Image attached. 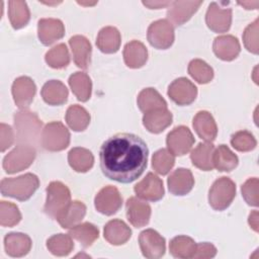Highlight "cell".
Wrapping results in <instances>:
<instances>
[{"instance_id": "37", "label": "cell", "mask_w": 259, "mask_h": 259, "mask_svg": "<svg viewBox=\"0 0 259 259\" xmlns=\"http://www.w3.org/2000/svg\"><path fill=\"white\" fill-rule=\"evenodd\" d=\"M169 250L172 256L176 258H193L196 250V243L187 236H177L170 241Z\"/></svg>"}, {"instance_id": "6", "label": "cell", "mask_w": 259, "mask_h": 259, "mask_svg": "<svg viewBox=\"0 0 259 259\" xmlns=\"http://www.w3.org/2000/svg\"><path fill=\"white\" fill-rule=\"evenodd\" d=\"M41 146L51 152L65 150L70 144L69 130L61 121H52L41 132Z\"/></svg>"}, {"instance_id": "38", "label": "cell", "mask_w": 259, "mask_h": 259, "mask_svg": "<svg viewBox=\"0 0 259 259\" xmlns=\"http://www.w3.org/2000/svg\"><path fill=\"white\" fill-rule=\"evenodd\" d=\"M8 16L13 28L19 29L25 26L30 19V12L25 1H9Z\"/></svg>"}, {"instance_id": "17", "label": "cell", "mask_w": 259, "mask_h": 259, "mask_svg": "<svg viewBox=\"0 0 259 259\" xmlns=\"http://www.w3.org/2000/svg\"><path fill=\"white\" fill-rule=\"evenodd\" d=\"M37 34L42 45L50 46L64 36L65 26L60 19L42 18L38 20Z\"/></svg>"}, {"instance_id": "2", "label": "cell", "mask_w": 259, "mask_h": 259, "mask_svg": "<svg viewBox=\"0 0 259 259\" xmlns=\"http://www.w3.org/2000/svg\"><path fill=\"white\" fill-rule=\"evenodd\" d=\"M14 125L18 144L36 146L40 138L41 121L34 112L21 109L14 115Z\"/></svg>"}, {"instance_id": "28", "label": "cell", "mask_w": 259, "mask_h": 259, "mask_svg": "<svg viewBox=\"0 0 259 259\" xmlns=\"http://www.w3.org/2000/svg\"><path fill=\"white\" fill-rule=\"evenodd\" d=\"M41 97L50 105H62L67 101L68 89L59 80H50L41 88Z\"/></svg>"}, {"instance_id": "14", "label": "cell", "mask_w": 259, "mask_h": 259, "mask_svg": "<svg viewBox=\"0 0 259 259\" xmlns=\"http://www.w3.org/2000/svg\"><path fill=\"white\" fill-rule=\"evenodd\" d=\"M134 190L138 197L149 201H158L165 193L163 181L152 172H149L143 180L138 182Z\"/></svg>"}, {"instance_id": "49", "label": "cell", "mask_w": 259, "mask_h": 259, "mask_svg": "<svg viewBox=\"0 0 259 259\" xmlns=\"http://www.w3.org/2000/svg\"><path fill=\"white\" fill-rule=\"evenodd\" d=\"M143 4L151 9H159L171 4L170 1H143Z\"/></svg>"}, {"instance_id": "8", "label": "cell", "mask_w": 259, "mask_h": 259, "mask_svg": "<svg viewBox=\"0 0 259 259\" xmlns=\"http://www.w3.org/2000/svg\"><path fill=\"white\" fill-rule=\"evenodd\" d=\"M147 37L152 47L159 50H166L174 41V27L167 19L156 20L148 27Z\"/></svg>"}, {"instance_id": "42", "label": "cell", "mask_w": 259, "mask_h": 259, "mask_svg": "<svg viewBox=\"0 0 259 259\" xmlns=\"http://www.w3.org/2000/svg\"><path fill=\"white\" fill-rule=\"evenodd\" d=\"M175 163L174 155L167 149H160L152 157V167L160 175L170 172Z\"/></svg>"}, {"instance_id": "18", "label": "cell", "mask_w": 259, "mask_h": 259, "mask_svg": "<svg viewBox=\"0 0 259 259\" xmlns=\"http://www.w3.org/2000/svg\"><path fill=\"white\" fill-rule=\"evenodd\" d=\"M126 218L135 228H142L148 225L151 217V206L137 198L130 197L125 203Z\"/></svg>"}, {"instance_id": "22", "label": "cell", "mask_w": 259, "mask_h": 259, "mask_svg": "<svg viewBox=\"0 0 259 259\" xmlns=\"http://www.w3.org/2000/svg\"><path fill=\"white\" fill-rule=\"evenodd\" d=\"M69 45L77 67L87 69L90 65L92 53L90 41L83 35H74L69 39Z\"/></svg>"}, {"instance_id": "35", "label": "cell", "mask_w": 259, "mask_h": 259, "mask_svg": "<svg viewBox=\"0 0 259 259\" xmlns=\"http://www.w3.org/2000/svg\"><path fill=\"white\" fill-rule=\"evenodd\" d=\"M65 118L69 127L75 132H82L86 130L90 122L89 112L78 104H74L68 107Z\"/></svg>"}, {"instance_id": "50", "label": "cell", "mask_w": 259, "mask_h": 259, "mask_svg": "<svg viewBox=\"0 0 259 259\" xmlns=\"http://www.w3.org/2000/svg\"><path fill=\"white\" fill-rule=\"evenodd\" d=\"M249 225L255 231L258 232V211L254 210L249 214Z\"/></svg>"}, {"instance_id": "40", "label": "cell", "mask_w": 259, "mask_h": 259, "mask_svg": "<svg viewBox=\"0 0 259 259\" xmlns=\"http://www.w3.org/2000/svg\"><path fill=\"white\" fill-rule=\"evenodd\" d=\"M47 64L54 69H62L69 65L70 55L65 44H59L46 54Z\"/></svg>"}, {"instance_id": "46", "label": "cell", "mask_w": 259, "mask_h": 259, "mask_svg": "<svg viewBox=\"0 0 259 259\" xmlns=\"http://www.w3.org/2000/svg\"><path fill=\"white\" fill-rule=\"evenodd\" d=\"M258 178L252 177L245 181V183L241 187L242 195L245 201L252 206H258L259 198H258Z\"/></svg>"}, {"instance_id": "21", "label": "cell", "mask_w": 259, "mask_h": 259, "mask_svg": "<svg viewBox=\"0 0 259 259\" xmlns=\"http://www.w3.org/2000/svg\"><path fill=\"white\" fill-rule=\"evenodd\" d=\"M192 125L200 139L211 143L217 138L218 126L214 118L208 111H198L193 117Z\"/></svg>"}, {"instance_id": "30", "label": "cell", "mask_w": 259, "mask_h": 259, "mask_svg": "<svg viewBox=\"0 0 259 259\" xmlns=\"http://www.w3.org/2000/svg\"><path fill=\"white\" fill-rule=\"evenodd\" d=\"M214 147L210 142L199 143L190 154L192 164L200 170L210 171L213 169L212 154Z\"/></svg>"}, {"instance_id": "7", "label": "cell", "mask_w": 259, "mask_h": 259, "mask_svg": "<svg viewBox=\"0 0 259 259\" xmlns=\"http://www.w3.org/2000/svg\"><path fill=\"white\" fill-rule=\"evenodd\" d=\"M35 154L36 152L34 147L25 144H18L4 157L3 168L9 174L24 170L32 164Z\"/></svg>"}, {"instance_id": "34", "label": "cell", "mask_w": 259, "mask_h": 259, "mask_svg": "<svg viewBox=\"0 0 259 259\" xmlns=\"http://www.w3.org/2000/svg\"><path fill=\"white\" fill-rule=\"evenodd\" d=\"M239 163V159L236 154H234L230 148L226 145H220L214 149L212 154V164L213 168L219 171H232Z\"/></svg>"}, {"instance_id": "19", "label": "cell", "mask_w": 259, "mask_h": 259, "mask_svg": "<svg viewBox=\"0 0 259 259\" xmlns=\"http://www.w3.org/2000/svg\"><path fill=\"white\" fill-rule=\"evenodd\" d=\"M167 183L172 194L185 195L191 191L194 185V178L189 169L178 168L170 174Z\"/></svg>"}, {"instance_id": "13", "label": "cell", "mask_w": 259, "mask_h": 259, "mask_svg": "<svg viewBox=\"0 0 259 259\" xmlns=\"http://www.w3.org/2000/svg\"><path fill=\"white\" fill-rule=\"evenodd\" d=\"M205 22L208 28L212 31L226 32L230 29L232 23V9L229 7H222L221 4L212 2L207 8Z\"/></svg>"}, {"instance_id": "43", "label": "cell", "mask_w": 259, "mask_h": 259, "mask_svg": "<svg viewBox=\"0 0 259 259\" xmlns=\"http://www.w3.org/2000/svg\"><path fill=\"white\" fill-rule=\"evenodd\" d=\"M21 220V213L12 202L5 200L0 201V224L2 227H13Z\"/></svg>"}, {"instance_id": "32", "label": "cell", "mask_w": 259, "mask_h": 259, "mask_svg": "<svg viewBox=\"0 0 259 259\" xmlns=\"http://www.w3.org/2000/svg\"><path fill=\"white\" fill-rule=\"evenodd\" d=\"M69 85L78 100L85 102L91 96L92 82L84 72H76L69 77Z\"/></svg>"}, {"instance_id": "36", "label": "cell", "mask_w": 259, "mask_h": 259, "mask_svg": "<svg viewBox=\"0 0 259 259\" xmlns=\"http://www.w3.org/2000/svg\"><path fill=\"white\" fill-rule=\"evenodd\" d=\"M69 235L80 242L83 247L87 248L99 237V230L91 223H83L72 227L69 230Z\"/></svg>"}, {"instance_id": "12", "label": "cell", "mask_w": 259, "mask_h": 259, "mask_svg": "<svg viewBox=\"0 0 259 259\" xmlns=\"http://www.w3.org/2000/svg\"><path fill=\"white\" fill-rule=\"evenodd\" d=\"M168 96L178 105H189L197 96L196 86L187 78L175 79L168 87Z\"/></svg>"}, {"instance_id": "45", "label": "cell", "mask_w": 259, "mask_h": 259, "mask_svg": "<svg viewBox=\"0 0 259 259\" xmlns=\"http://www.w3.org/2000/svg\"><path fill=\"white\" fill-rule=\"evenodd\" d=\"M258 18L250 23L243 32V41L245 48L252 54L257 55L259 51L258 46Z\"/></svg>"}, {"instance_id": "23", "label": "cell", "mask_w": 259, "mask_h": 259, "mask_svg": "<svg viewBox=\"0 0 259 259\" xmlns=\"http://www.w3.org/2000/svg\"><path fill=\"white\" fill-rule=\"evenodd\" d=\"M172 122V113L167 108H157L148 111L143 116L144 126L153 134H159Z\"/></svg>"}, {"instance_id": "1", "label": "cell", "mask_w": 259, "mask_h": 259, "mask_svg": "<svg viewBox=\"0 0 259 259\" xmlns=\"http://www.w3.org/2000/svg\"><path fill=\"white\" fill-rule=\"evenodd\" d=\"M149 150L143 139L134 134L121 133L108 138L99 152L102 173L109 179L131 183L147 167Z\"/></svg>"}, {"instance_id": "41", "label": "cell", "mask_w": 259, "mask_h": 259, "mask_svg": "<svg viewBox=\"0 0 259 259\" xmlns=\"http://www.w3.org/2000/svg\"><path fill=\"white\" fill-rule=\"evenodd\" d=\"M189 75L199 84H206L213 78L212 68L200 59L192 60L188 65Z\"/></svg>"}, {"instance_id": "26", "label": "cell", "mask_w": 259, "mask_h": 259, "mask_svg": "<svg viewBox=\"0 0 259 259\" xmlns=\"http://www.w3.org/2000/svg\"><path fill=\"white\" fill-rule=\"evenodd\" d=\"M4 248L11 257H22L31 248V240L26 234L9 233L4 238Z\"/></svg>"}, {"instance_id": "48", "label": "cell", "mask_w": 259, "mask_h": 259, "mask_svg": "<svg viewBox=\"0 0 259 259\" xmlns=\"http://www.w3.org/2000/svg\"><path fill=\"white\" fill-rule=\"evenodd\" d=\"M215 254H217V248L212 244L204 242V243L196 244V250L193 255V258H200V259L212 258L215 256Z\"/></svg>"}, {"instance_id": "20", "label": "cell", "mask_w": 259, "mask_h": 259, "mask_svg": "<svg viewBox=\"0 0 259 259\" xmlns=\"http://www.w3.org/2000/svg\"><path fill=\"white\" fill-rule=\"evenodd\" d=\"M212 50L219 59L223 61H232L240 54L241 46L236 36L227 34L220 35L214 38Z\"/></svg>"}, {"instance_id": "25", "label": "cell", "mask_w": 259, "mask_h": 259, "mask_svg": "<svg viewBox=\"0 0 259 259\" xmlns=\"http://www.w3.org/2000/svg\"><path fill=\"white\" fill-rule=\"evenodd\" d=\"M103 234L104 239L108 243L114 246H119L130 240L132 230L123 221L111 220L105 225Z\"/></svg>"}, {"instance_id": "51", "label": "cell", "mask_w": 259, "mask_h": 259, "mask_svg": "<svg viewBox=\"0 0 259 259\" xmlns=\"http://www.w3.org/2000/svg\"><path fill=\"white\" fill-rule=\"evenodd\" d=\"M239 4L246 7V9H256L259 5V1H243L239 2Z\"/></svg>"}, {"instance_id": "9", "label": "cell", "mask_w": 259, "mask_h": 259, "mask_svg": "<svg viewBox=\"0 0 259 259\" xmlns=\"http://www.w3.org/2000/svg\"><path fill=\"white\" fill-rule=\"evenodd\" d=\"M168 150L174 156H183L187 154L194 144V138L191 131L184 125L174 127L166 139Z\"/></svg>"}, {"instance_id": "5", "label": "cell", "mask_w": 259, "mask_h": 259, "mask_svg": "<svg viewBox=\"0 0 259 259\" xmlns=\"http://www.w3.org/2000/svg\"><path fill=\"white\" fill-rule=\"evenodd\" d=\"M236 195V184L229 177L217 179L208 191V202L215 210L226 209Z\"/></svg>"}, {"instance_id": "10", "label": "cell", "mask_w": 259, "mask_h": 259, "mask_svg": "<svg viewBox=\"0 0 259 259\" xmlns=\"http://www.w3.org/2000/svg\"><path fill=\"white\" fill-rule=\"evenodd\" d=\"M139 244L143 255L149 259L161 258L166 251L165 239L153 229H147L140 234Z\"/></svg>"}, {"instance_id": "31", "label": "cell", "mask_w": 259, "mask_h": 259, "mask_svg": "<svg viewBox=\"0 0 259 259\" xmlns=\"http://www.w3.org/2000/svg\"><path fill=\"white\" fill-rule=\"evenodd\" d=\"M68 162L73 170L84 173L92 168L94 164V157L88 149L75 147L68 153Z\"/></svg>"}, {"instance_id": "39", "label": "cell", "mask_w": 259, "mask_h": 259, "mask_svg": "<svg viewBox=\"0 0 259 259\" xmlns=\"http://www.w3.org/2000/svg\"><path fill=\"white\" fill-rule=\"evenodd\" d=\"M71 238L70 235L65 234L54 235L48 239L47 248L55 256H67L74 248V243Z\"/></svg>"}, {"instance_id": "52", "label": "cell", "mask_w": 259, "mask_h": 259, "mask_svg": "<svg viewBox=\"0 0 259 259\" xmlns=\"http://www.w3.org/2000/svg\"><path fill=\"white\" fill-rule=\"evenodd\" d=\"M79 4H81V5H94V4H96V2H93V3H90V2H78Z\"/></svg>"}, {"instance_id": "11", "label": "cell", "mask_w": 259, "mask_h": 259, "mask_svg": "<svg viewBox=\"0 0 259 259\" xmlns=\"http://www.w3.org/2000/svg\"><path fill=\"white\" fill-rule=\"evenodd\" d=\"M122 204V197L118 189L107 185L99 190L94 198V205L97 211L105 215L114 214Z\"/></svg>"}, {"instance_id": "44", "label": "cell", "mask_w": 259, "mask_h": 259, "mask_svg": "<svg viewBox=\"0 0 259 259\" xmlns=\"http://www.w3.org/2000/svg\"><path fill=\"white\" fill-rule=\"evenodd\" d=\"M231 144L239 152H249L256 147L257 141L250 132L239 131L232 136Z\"/></svg>"}, {"instance_id": "29", "label": "cell", "mask_w": 259, "mask_h": 259, "mask_svg": "<svg viewBox=\"0 0 259 259\" xmlns=\"http://www.w3.org/2000/svg\"><path fill=\"white\" fill-rule=\"evenodd\" d=\"M121 36L117 28L113 26H105L98 32L96 46L104 54L116 53L120 47Z\"/></svg>"}, {"instance_id": "4", "label": "cell", "mask_w": 259, "mask_h": 259, "mask_svg": "<svg viewBox=\"0 0 259 259\" xmlns=\"http://www.w3.org/2000/svg\"><path fill=\"white\" fill-rule=\"evenodd\" d=\"M46 191L47 200L44 210L49 217L56 219L58 214L71 202V192L69 188L60 181L51 182Z\"/></svg>"}, {"instance_id": "3", "label": "cell", "mask_w": 259, "mask_h": 259, "mask_svg": "<svg viewBox=\"0 0 259 259\" xmlns=\"http://www.w3.org/2000/svg\"><path fill=\"white\" fill-rule=\"evenodd\" d=\"M38 186L39 180L37 176L32 173H25L13 178H3L0 189L3 195L24 201L34 193Z\"/></svg>"}, {"instance_id": "33", "label": "cell", "mask_w": 259, "mask_h": 259, "mask_svg": "<svg viewBox=\"0 0 259 259\" xmlns=\"http://www.w3.org/2000/svg\"><path fill=\"white\" fill-rule=\"evenodd\" d=\"M137 103L140 110L144 113L157 108H167V102L165 99L156 89L151 87L145 88L139 93Z\"/></svg>"}, {"instance_id": "15", "label": "cell", "mask_w": 259, "mask_h": 259, "mask_svg": "<svg viewBox=\"0 0 259 259\" xmlns=\"http://www.w3.org/2000/svg\"><path fill=\"white\" fill-rule=\"evenodd\" d=\"M11 91L15 104L19 108L25 109L33 100L36 86L31 78L27 76H21L14 80Z\"/></svg>"}, {"instance_id": "27", "label": "cell", "mask_w": 259, "mask_h": 259, "mask_svg": "<svg viewBox=\"0 0 259 259\" xmlns=\"http://www.w3.org/2000/svg\"><path fill=\"white\" fill-rule=\"evenodd\" d=\"M123 60L128 68H141L148 60V50L140 40H132L124 46Z\"/></svg>"}, {"instance_id": "47", "label": "cell", "mask_w": 259, "mask_h": 259, "mask_svg": "<svg viewBox=\"0 0 259 259\" xmlns=\"http://www.w3.org/2000/svg\"><path fill=\"white\" fill-rule=\"evenodd\" d=\"M0 150L1 152H4L6 149L11 147L14 141V136H13V131L10 125H7L5 123L0 124Z\"/></svg>"}, {"instance_id": "24", "label": "cell", "mask_w": 259, "mask_h": 259, "mask_svg": "<svg viewBox=\"0 0 259 259\" xmlns=\"http://www.w3.org/2000/svg\"><path fill=\"white\" fill-rule=\"evenodd\" d=\"M86 214V205L80 200L71 201L56 218L60 226L70 229L78 225Z\"/></svg>"}, {"instance_id": "16", "label": "cell", "mask_w": 259, "mask_h": 259, "mask_svg": "<svg viewBox=\"0 0 259 259\" xmlns=\"http://www.w3.org/2000/svg\"><path fill=\"white\" fill-rule=\"evenodd\" d=\"M202 1H174L167 11V18L176 26L182 25L197 11Z\"/></svg>"}]
</instances>
